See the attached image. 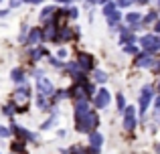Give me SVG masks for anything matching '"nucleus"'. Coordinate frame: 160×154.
Masks as SVG:
<instances>
[{"label":"nucleus","mask_w":160,"mask_h":154,"mask_svg":"<svg viewBox=\"0 0 160 154\" xmlns=\"http://www.w3.org/2000/svg\"><path fill=\"white\" fill-rule=\"evenodd\" d=\"M87 2V6H93V4H98V0H85Z\"/></svg>","instance_id":"32"},{"label":"nucleus","mask_w":160,"mask_h":154,"mask_svg":"<svg viewBox=\"0 0 160 154\" xmlns=\"http://www.w3.org/2000/svg\"><path fill=\"white\" fill-rule=\"evenodd\" d=\"M53 124H55V114L51 116V120H47V122H45V124H43V126H41V128H43V130H49V128H51Z\"/></svg>","instance_id":"26"},{"label":"nucleus","mask_w":160,"mask_h":154,"mask_svg":"<svg viewBox=\"0 0 160 154\" xmlns=\"http://www.w3.org/2000/svg\"><path fill=\"white\" fill-rule=\"evenodd\" d=\"M138 47L146 53H158L160 51V35H154V32H148V35H142L138 39Z\"/></svg>","instance_id":"3"},{"label":"nucleus","mask_w":160,"mask_h":154,"mask_svg":"<svg viewBox=\"0 0 160 154\" xmlns=\"http://www.w3.org/2000/svg\"><path fill=\"white\" fill-rule=\"evenodd\" d=\"M156 91H158V95H160V79H158V85H156Z\"/></svg>","instance_id":"36"},{"label":"nucleus","mask_w":160,"mask_h":154,"mask_svg":"<svg viewBox=\"0 0 160 154\" xmlns=\"http://www.w3.org/2000/svg\"><path fill=\"white\" fill-rule=\"evenodd\" d=\"M152 32H154V35H160V18L152 24Z\"/></svg>","instance_id":"27"},{"label":"nucleus","mask_w":160,"mask_h":154,"mask_svg":"<svg viewBox=\"0 0 160 154\" xmlns=\"http://www.w3.org/2000/svg\"><path fill=\"white\" fill-rule=\"evenodd\" d=\"M124 53H126V55L136 57L138 53H140V47H138V45H124Z\"/></svg>","instance_id":"17"},{"label":"nucleus","mask_w":160,"mask_h":154,"mask_svg":"<svg viewBox=\"0 0 160 154\" xmlns=\"http://www.w3.org/2000/svg\"><path fill=\"white\" fill-rule=\"evenodd\" d=\"M108 2H112V0H98V4H99V6H103V4H108Z\"/></svg>","instance_id":"33"},{"label":"nucleus","mask_w":160,"mask_h":154,"mask_svg":"<svg viewBox=\"0 0 160 154\" xmlns=\"http://www.w3.org/2000/svg\"><path fill=\"white\" fill-rule=\"evenodd\" d=\"M49 63H51L53 67H57V69H63V65H65V63H61L59 57H53V55H49Z\"/></svg>","instance_id":"21"},{"label":"nucleus","mask_w":160,"mask_h":154,"mask_svg":"<svg viewBox=\"0 0 160 154\" xmlns=\"http://www.w3.org/2000/svg\"><path fill=\"white\" fill-rule=\"evenodd\" d=\"M14 112H16V106H14V103H6V106L2 107V114L4 116H12Z\"/></svg>","instance_id":"20"},{"label":"nucleus","mask_w":160,"mask_h":154,"mask_svg":"<svg viewBox=\"0 0 160 154\" xmlns=\"http://www.w3.org/2000/svg\"><path fill=\"white\" fill-rule=\"evenodd\" d=\"M109 102H112V93H109L106 87H102L99 91H95V95H93V107L95 110H106L109 106Z\"/></svg>","instance_id":"5"},{"label":"nucleus","mask_w":160,"mask_h":154,"mask_svg":"<svg viewBox=\"0 0 160 154\" xmlns=\"http://www.w3.org/2000/svg\"><path fill=\"white\" fill-rule=\"evenodd\" d=\"M45 39H43V28L41 27H32L31 31H28V37H27V45H31V47H39V45H43Z\"/></svg>","instance_id":"8"},{"label":"nucleus","mask_w":160,"mask_h":154,"mask_svg":"<svg viewBox=\"0 0 160 154\" xmlns=\"http://www.w3.org/2000/svg\"><path fill=\"white\" fill-rule=\"evenodd\" d=\"M57 57H59V59H65V57H67V49H59Z\"/></svg>","instance_id":"29"},{"label":"nucleus","mask_w":160,"mask_h":154,"mask_svg":"<svg viewBox=\"0 0 160 154\" xmlns=\"http://www.w3.org/2000/svg\"><path fill=\"white\" fill-rule=\"evenodd\" d=\"M75 124H77V130L79 132L91 134V132H95V130H98V126H99V116H98V112H95V110H89L87 114L75 118Z\"/></svg>","instance_id":"1"},{"label":"nucleus","mask_w":160,"mask_h":154,"mask_svg":"<svg viewBox=\"0 0 160 154\" xmlns=\"http://www.w3.org/2000/svg\"><path fill=\"white\" fill-rule=\"evenodd\" d=\"M154 97H156V91H154L152 85H144L140 89V95H138V112H140V116H144L148 112V107L154 102Z\"/></svg>","instance_id":"2"},{"label":"nucleus","mask_w":160,"mask_h":154,"mask_svg":"<svg viewBox=\"0 0 160 154\" xmlns=\"http://www.w3.org/2000/svg\"><path fill=\"white\" fill-rule=\"evenodd\" d=\"M0 2H2V0H0Z\"/></svg>","instance_id":"40"},{"label":"nucleus","mask_w":160,"mask_h":154,"mask_svg":"<svg viewBox=\"0 0 160 154\" xmlns=\"http://www.w3.org/2000/svg\"><path fill=\"white\" fill-rule=\"evenodd\" d=\"M134 65L140 69H152L154 65H156V57L152 55V53H146V51H140L136 55V59H134Z\"/></svg>","instance_id":"4"},{"label":"nucleus","mask_w":160,"mask_h":154,"mask_svg":"<svg viewBox=\"0 0 160 154\" xmlns=\"http://www.w3.org/2000/svg\"><path fill=\"white\" fill-rule=\"evenodd\" d=\"M22 2H28V4H41L43 0H22Z\"/></svg>","instance_id":"31"},{"label":"nucleus","mask_w":160,"mask_h":154,"mask_svg":"<svg viewBox=\"0 0 160 154\" xmlns=\"http://www.w3.org/2000/svg\"><path fill=\"white\" fill-rule=\"evenodd\" d=\"M116 8H118V6H116V2L112 0V2H108V4H103V6H102V14H103V16H108V14H112Z\"/></svg>","instance_id":"18"},{"label":"nucleus","mask_w":160,"mask_h":154,"mask_svg":"<svg viewBox=\"0 0 160 154\" xmlns=\"http://www.w3.org/2000/svg\"><path fill=\"white\" fill-rule=\"evenodd\" d=\"M124 22L128 24V27H136V24H140L142 22V12H136V10L126 12V14H124Z\"/></svg>","instance_id":"11"},{"label":"nucleus","mask_w":160,"mask_h":154,"mask_svg":"<svg viewBox=\"0 0 160 154\" xmlns=\"http://www.w3.org/2000/svg\"><path fill=\"white\" fill-rule=\"evenodd\" d=\"M55 2H61V4H69L71 0H55Z\"/></svg>","instance_id":"34"},{"label":"nucleus","mask_w":160,"mask_h":154,"mask_svg":"<svg viewBox=\"0 0 160 154\" xmlns=\"http://www.w3.org/2000/svg\"><path fill=\"white\" fill-rule=\"evenodd\" d=\"M156 150H158V154H160V144H158V148H156Z\"/></svg>","instance_id":"38"},{"label":"nucleus","mask_w":160,"mask_h":154,"mask_svg":"<svg viewBox=\"0 0 160 154\" xmlns=\"http://www.w3.org/2000/svg\"><path fill=\"white\" fill-rule=\"evenodd\" d=\"M160 114V95H156L154 97V116Z\"/></svg>","instance_id":"25"},{"label":"nucleus","mask_w":160,"mask_h":154,"mask_svg":"<svg viewBox=\"0 0 160 154\" xmlns=\"http://www.w3.org/2000/svg\"><path fill=\"white\" fill-rule=\"evenodd\" d=\"M158 18H160L158 8H150L146 14H142V27H144V28H152V24L156 22Z\"/></svg>","instance_id":"10"},{"label":"nucleus","mask_w":160,"mask_h":154,"mask_svg":"<svg viewBox=\"0 0 160 154\" xmlns=\"http://www.w3.org/2000/svg\"><path fill=\"white\" fill-rule=\"evenodd\" d=\"M55 12H57V8H55V6H45L43 10H41V14H39L41 22H49V20L55 16Z\"/></svg>","instance_id":"13"},{"label":"nucleus","mask_w":160,"mask_h":154,"mask_svg":"<svg viewBox=\"0 0 160 154\" xmlns=\"http://www.w3.org/2000/svg\"><path fill=\"white\" fill-rule=\"evenodd\" d=\"M124 18V14L120 12V8H116V10L112 12V14H108L106 16V20H108V24H109V28H113V27H118L120 24V20Z\"/></svg>","instance_id":"12"},{"label":"nucleus","mask_w":160,"mask_h":154,"mask_svg":"<svg viewBox=\"0 0 160 154\" xmlns=\"http://www.w3.org/2000/svg\"><path fill=\"white\" fill-rule=\"evenodd\" d=\"M20 4H22V0H10V8H16Z\"/></svg>","instance_id":"30"},{"label":"nucleus","mask_w":160,"mask_h":154,"mask_svg":"<svg viewBox=\"0 0 160 154\" xmlns=\"http://www.w3.org/2000/svg\"><path fill=\"white\" fill-rule=\"evenodd\" d=\"M67 16H69V18H77V16H79V10H77L75 6L67 8Z\"/></svg>","instance_id":"23"},{"label":"nucleus","mask_w":160,"mask_h":154,"mask_svg":"<svg viewBox=\"0 0 160 154\" xmlns=\"http://www.w3.org/2000/svg\"><path fill=\"white\" fill-rule=\"evenodd\" d=\"M8 136H10V130H8L6 126H2V124H0V138H8Z\"/></svg>","instance_id":"24"},{"label":"nucleus","mask_w":160,"mask_h":154,"mask_svg":"<svg viewBox=\"0 0 160 154\" xmlns=\"http://www.w3.org/2000/svg\"><path fill=\"white\" fill-rule=\"evenodd\" d=\"M93 81L95 83H106L108 81V73L102 69H93Z\"/></svg>","instance_id":"16"},{"label":"nucleus","mask_w":160,"mask_h":154,"mask_svg":"<svg viewBox=\"0 0 160 154\" xmlns=\"http://www.w3.org/2000/svg\"><path fill=\"white\" fill-rule=\"evenodd\" d=\"M152 0H134V4H138V6H146V4H150Z\"/></svg>","instance_id":"28"},{"label":"nucleus","mask_w":160,"mask_h":154,"mask_svg":"<svg viewBox=\"0 0 160 154\" xmlns=\"http://www.w3.org/2000/svg\"><path fill=\"white\" fill-rule=\"evenodd\" d=\"M10 79H12L14 83H18V85H22V83H24V79H27V77H24V71H22V69H20V67H16V69H12V73H10Z\"/></svg>","instance_id":"15"},{"label":"nucleus","mask_w":160,"mask_h":154,"mask_svg":"<svg viewBox=\"0 0 160 154\" xmlns=\"http://www.w3.org/2000/svg\"><path fill=\"white\" fill-rule=\"evenodd\" d=\"M136 124H138L136 107H134V106H126V110H124V128H126V130H134Z\"/></svg>","instance_id":"9"},{"label":"nucleus","mask_w":160,"mask_h":154,"mask_svg":"<svg viewBox=\"0 0 160 154\" xmlns=\"http://www.w3.org/2000/svg\"><path fill=\"white\" fill-rule=\"evenodd\" d=\"M102 144H103V136L99 134L98 130L91 132V134H89V146L91 148H102Z\"/></svg>","instance_id":"14"},{"label":"nucleus","mask_w":160,"mask_h":154,"mask_svg":"<svg viewBox=\"0 0 160 154\" xmlns=\"http://www.w3.org/2000/svg\"><path fill=\"white\" fill-rule=\"evenodd\" d=\"M113 2H116L118 8H128V6H132V4H134V0H113Z\"/></svg>","instance_id":"22"},{"label":"nucleus","mask_w":160,"mask_h":154,"mask_svg":"<svg viewBox=\"0 0 160 154\" xmlns=\"http://www.w3.org/2000/svg\"><path fill=\"white\" fill-rule=\"evenodd\" d=\"M116 102H118V112L124 114V110H126V97H124V93H118L116 95Z\"/></svg>","instance_id":"19"},{"label":"nucleus","mask_w":160,"mask_h":154,"mask_svg":"<svg viewBox=\"0 0 160 154\" xmlns=\"http://www.w3.org/2000/svg\"><path fill=\"white\" fill-rule=\"evenodd\" d=\"M156 8H158V12H160V2H158V4H156Z\"/></svg>","instance_id":"37"},{"label":"nucleus","mask_w":160,"mask_h":154,"mask_svg":"<svg viewBox=\"0 0 160 154\" xmlns=\"http://www.w3.org/2000/svg\"><path fill=\"white\" fill-rule=\"evenodd\" d=\"M37 91H39V95H45V97H53V93H55V85L51 83V79H49V77H41V79H37Z\"/></svg>","instance_id":"6"},{"label":"nucleus","mask_w":160,"mask_h":154,"mask_svg":"<svg viewBox=\"0 0 160 154\" xmlns=\"http://www.w3.org/2000/svg\"><path fill=\"white\" fill-rule=\"evenodd\" d=\"M8 12H10V10H0V16H6Z\"/></svg>","instance_id":"35"},{"label":"nucleus","mask_w":160,"mask_h":154,"mask_svg":"<svg viewBox=\"0 0 160 154\" xmlns=\"http://www.w3.org/2000/svg\"><path fill=\"white\" fill-rule=\"evenodd\" d=\"M77 65L81 67V71H83V73H89V71H93V69H95V59L89 55V53H79V57H77Z\"/></svg>","instance_id":"7"},{"label":"nucleus","mask_w":160,"mask_h":154,"mask_svg":"<svg viewBox=\"0 0 160 154\" xmlns=\"http://www.w3.org/2000/svg\"><path fill=\"white\" fill-rule=\"evenodd\" d=\"M71 2H75V0H71Z\"/></svg>","instance_id":"39"}]
</instances>
